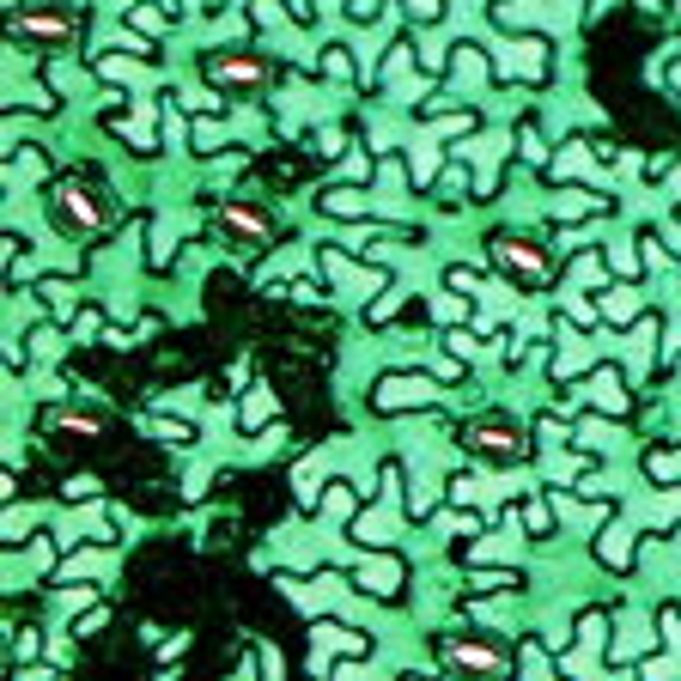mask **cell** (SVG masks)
Returning a JSON list of instances; mask_svg holds the SVG:
<instances>
[{"mask_svg":"<svg viewBox=\"0 0 681 681\" xmlns=\"http://www.w3.org/2000/svg\"><path fill=\"white\" fill-rule=\"evenodd\" d=\"M469 444L475 450H487V457H499V463H511V457H523V438L505 426V420H475V432H469Z\"/></svg>","mask_w":681,"mask_h":681,"instance_id":"obj_1","label":"cell"},{"mask_svg":"<svg viewBox=\"0 0 681 681\" xmlns=\"http://www.w3.org/2000/svg\"><path fill=\"white\" fill-rule=\"evenodd\" d=\"M55 207H61V219H67V225H80V232L104 225V207H98L80 183H61V189H55Z\"/></svg>","mask_w":681,"mask_h":681,"instance_id":"obj_2","label":"cell"},{"mask_svg":"<svg viewBox=\"0 0 681 681\" xmlns=\"http://www.w3.org/2000/svg\"><path fill=\"white\" fill-rule=\"evenodd\" d=\"M438 390L426 384V377H390L384 390H377V408H432Z\"/></svg>","mask_w":681,"mask_h":681,"instance_id":"obj_3","label":"cell"},{"mask_svg":"<svg viewBox=\"0 0 681 681\" xmlns=\"http://www.w3.org/2000/svg\"><path fill=\"white\" fill-rule=\"evenodd\" d=\"M13 31H19V37H43V43H67L73 19H67V13H55V7H31V13H19V19H13Z\"/></svg>","mask_w":681,"mask_h":681,"instance_id":"obj_4","label":"cell"},{"mask_svg":"<svg viewBox=\"0 0 681 681\" xmlns=\"http://www.w3.org/2000/svg\"><path fill=\"white\" fill-rule=\"evenodd\" d=\"M499 262H505L511 274H523V280H542V268H548V256H542L536 244H517V238L499 244Z\"/></svg>","mask_w":681,"mask_h":681,"instance_id":"obj_5","label":"cell"},{"mask_svg":"<svg viewBox=\"0 0 681 681\" xmlns=\"http://www.w3.org/2000/svg\"><path fill=\"white\" fill-rule=\"evenodd\" d=\"M213 80L256 86V80H262V61H256V55H213Z\"/></svg>","mask_w":681,"mask_h":681,"instance_id":"obj_6","label":"cell"},{"mask_svg":"<svg viewBox=\"0 0 681 681\" xmlns=\"http://www.w3.org/2000/svg\"><path fill=\"white\" fill-rule=\"evenodd\" d=\"M359 584H365L371 596H396V590H402V566H396V560H365V566H359Z\"/></svg>","mask_w":681,"mask_h":681,"instance_id":"obj_7","label":"cell"},{"mask_svg":"<svg viewBox=\"0 0 681 681\" xmlns=\"http://www.w3.org/2000/svg\"><path fill=\"white\" fill-rule=\"evenodd\" d=\"M225 225L244 238V244H268V219L262 213H244V207H225Z\"/></svg>","mask_w":681,"mask_h":681,"instance_id":"obj_8","label":"cell"},{"mask_svg":"<svg viewBox=\"0 0 681 681\" xmlns=\"http://www.w3.org/2000/svg\"><path fill=\"white\" fill-rule=\"evenodd\" d=\"M450 663H457V669H481V675H499V651H487V645H450Z\"/></svg>","mask_w":681,"mask_h":681,"instance_id":"obj_9","label":"cell"},{"mask_svg":"<svg viewBox=\"0 0 681 681\" xmlns=\"http://www.w3.org/2000/svg\"><path fill=\"white\" fill-rule=\"evenodd\" d=\"M590 396H596V408H609V414H621V408H627V396H621V377H615V371H596Z\"/></svg>","mask_w":681,"mask_h":681,"instance_id":"obj_10","label":"cell"},{"mask_svg":"<svg viewBox=\"0 0 681 681\" xmlns=\"http://www.w3.org/2000/svg\"><path fill=\"white\" fill-rule=\"evenodd\" d=\"M602 311H609L615 323H633V311H639V298H633V292H609V305H602Z\"/></svg>","mask_w":681,"mask_h":681,"instance_id":"obj_11","label":"cell"},{"mask_svg":"<svg viewBox=\"0 0 681 681\" xmlns=\"http://www.w3.org/2000/svg\"><path fill=\"white\" fill-rule=\"evenodd\" d=\"M359 536H365V542H390V517H384V511H371V517L359 523Z\"/></svg>","mask_w":681,"mask_h":681,"instance_id":"obj_12","label":"cell"},{"mask_svg":"<svg viewBox=\"0 0 681 681\" xmlns=\"http://www.w3.org/2000/svg\"><path fill=\"white\" fill-rule=\"evenodd\" d=\"M323 207H329V213H359L365 201H359V195H347V189H335V195H323Z\"/></svg>","mask_w":681,"mask_h":681,"instance_id":"obj_13","label":"cell"},{"mask_svg":"<svg viewBox=\"0 0 681 681\" xmlns=\"http://www.w3.org/2000/svg\"><path fill=\"white\" fill-rule=\"evenodd\" d=\"M262 420H268V396H250L244 402V426H262Z\"/></svg>","mask_w":681,"mask_h":681,"instance_id":"obj_14","label":"cell"},{"mask_svg":"<svg viewBox=\"0 0 681 681\" xmlns=\"http://www.w3.org/2000/svg\"><path fill=\"white\" fill-rule=\"evenodd\" d=\"M134 25H140V31H159V25H165V13H153V7H134Z\"/></svg>","mask_w":681,"mask_h":681,"instance_id":"obj_15","label":"cell"},{"mask_svg":"<svg viewBox=\"0 0 681 681\" xmlns=\"http://www.w3.org/2000/svg\"><path fill=\"white\" fill-rule=\"evenodd\" d=\"M523 517H529V529H548V523H554V511H548V505H529Z\"/></svg>","mask_w":681,"mask_h":681,"instance_id":"obj_16","label":"cell"},{"mask_svg":"<svg viewBox=\"0 0 681 681\" xmlns=\"http://www.w3.org/2000/svg\"><path fill=\"white\" fill-rule=\"evenodd\" d=\"M414 7V19H438V0H408Z\"/></svg>","mask_w":681,"mask_h":681,"instance_id":"obj_17","label":"cell"},{"mask_svg":"<svg viewBox=\"0 0 681 681\" xmlns=\"http://www.w3.org/2000/svg\"><path fill=\"white\" fill-rule=\"evenodd\" d=\"M183 7H207V0H183Z\"/></svg>","mask_w":681,"mask_h":681,"instance_id":"obj_18","label":"cell"}]
</instances>
